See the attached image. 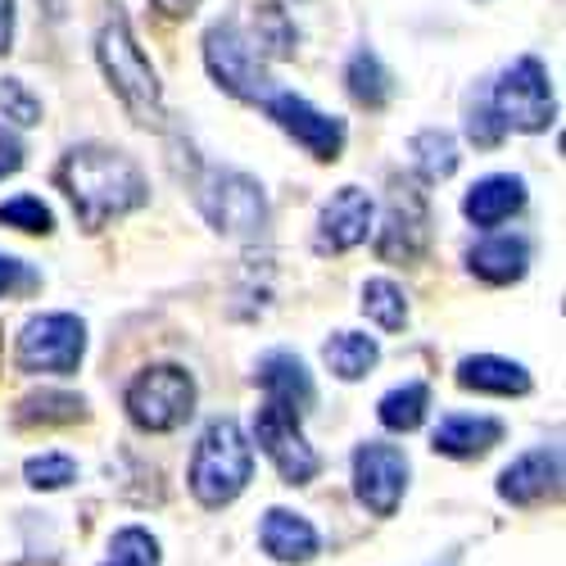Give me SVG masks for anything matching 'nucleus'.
I'll return each instance as SVG.
<instances>
[{"label":"nucleus","instance_id":"nucleus-1","mask_svg":"<svg viewBox=\"0 0 566 566\" xmlns=\"http://www.w3.org/2000/svg\"><path fill=\"white\" fill-rule=\"evenodd\" d=\"M60 186L73 200V213L86 231H101L105 222L132 213L150 200V186L140 177V168L105 146H82L64 159L60 168Z\"/></svg>","mask_w":566,"mask_h":566},{"label":"nucleus","instance_id":"nucleus-2","mask_svg":"<svg viewBox=\"0 0 566 566\" xmlns=\"http://www.w3.org/2000/svg\"><path fill=\"white\" fill-rule=\"evenodd\" d=\"M96 55H101V69L109 77V86L118 91V101L127 105V114L140 123V127H159L164 123V91H159V73L155 64L146 60V51L136 45L132 28L123 14H114L101 36H96Z\"/></svg>","mask_w":566,"mask_h":566},{"label":"nucleus","instance_id":"nucleus-3","mask_svg":"<svg viewBox=\"0 0 566 566\" xmlns=\"http://www.w3.org/2000/svg\"><path fill=\"white\" fill-rule=\"evenodd\" d=\"M250 476H254V453L245 431L231 417L209 421L191 458V494L205 507H227L231 499H241Z\"/></svg>","mask_w":566,"mask_h":566},{"label":"nucleus","instance_id":"nucleus-4","mask_svg":"<svg viewBox=\"0 0 566 566\" xmlns=\"http://www.w3.org/2000/svg\"><path fill=\"white\" fill-rule=\"evenodd\" d=\"M196 412V381L186 367H146L127 386V417L140 431H177Z\"/></svg>","mask_w":566,"mask_h":566},{"label":"nucleus","instance_id":"nucleus-5","mask_svg":"<svg viewBox=\"0 0 566 566\" xmlns=\"http://www.w3.org/2000/svg\"><path fill=\"white\" fill-rule=\"evenodd\" d=\"M205 64L222 91H231L235 101H268L272 96V77L263 69V55L254 51V41L235 28L218 23L205 36Z\"/></svg>","mask_w":566,"mask_h":566},{"label":"nucleus","instance_id":"nucleus-6","mask_svg":"<svg viewBox=\"0 0 566 566\" xmlns=\"http://www.w3.org/2000/svg\"><path fill=\"white\" fill-rule=\"evenodd\" d=\"M82 354H86V326L73 313L32 317L19 336V349H14L19 367L32 376H69V371H77Z\"/></svg>","mask_w":566,"mask_h":566},{"label":"nucleus","instance_id":"nucleus-7","mask_svg":"<svg viewBox=\"0 0 566 566\" xmlns=\"http://www.w3.org/2000/svg\"><path fill=\"white\" fill-rule=\"evenodd\" d=\"M200 209L218 231L241 235V241H254L268 227V196L245 172H209L200 186Z\"/></svg>","mask_w":566,"mask_h":566},{"label":"nucleus","instance_id":"nucleus-8","mask_svg":"<svg viewBox=\"0 0 566 566\" xmlns=\"http://www.w3.org/2000/svg\"><path fill=\"white\" fill-rule=\"evenodd\" d=\"M503 118V127H522V132H544L557 114L553 101V86H548V69L539 60H516L499 86H494V101H490Z\"/></svg>","mask_w":566,"mask_h":566},{"label":"nucleus","instance_id":"nucleus-9","mask_svg":"<svg viewBox=\"0 0 566 566\" xmlns=\"http://www.w3.org/2000/svg\"><path fill=\"white\" fill-rule=\"evenodd\" d=\"M254 436L263 444V453L272 458V467L281 471L286 485H308L317 476V453L308 449L304 431H300V417L281 403H263L259 417H254Z\"/></svg>","mask_w":566,"mask_h":566},{"label":"nucleus","instance_id":"nucleus-10","mask_svg":"<svg viewBox=\"0 0 566 566\" xmlns=\"http://www.w3.org/2000/svg\"><path fill=\"white\" fill-rule=\"evenodd\" d=\"M431 241V209H427V196L417 186H395L390 191V209H386V222H381V235H376V254L386 263H417L421 250Z\"/></svg>","mask_w":566,"mask_h":566},{"label":"nucleus","instance_id":"nucleus-11","mask_svg":"<svg viewBox=\"0 0 566 566\" xmlns=\"http://www.w3.org/2000/svg\"><path fill=\"white\" fill-rule=\"evenodd\" d=\"M354 490L363 499V507H371L376 516H390L408 490V458L395 444L367 440L354 453Z\"/></svg>","mask_w":566,"mask_h":566},{"label":"nucleus","instance_id":"nucleus-12","mask_svg":"<svg viewBox=\"0 0 566 566\" xmlns=\"http://www.w3.org/2000/svg\"><path fill=\"white\" fill-rule=\"evenodd\" d=\"M263 105H268V118L286 136H295L313 159H322V164L340 159V150H345V123L340 118L313 109L304 96H268Z\"/></svg>","mask_w":566,"mask_h":566},{"label":"nucleus","instance_id":"nucleus-13","mask_svg":"<svg viewBox=\"0 0 566 566\" xmlns=\"http://www.w3.org/2000/svg\"><path fill=\"white\" fill-rule=\"evenodd\" d=\"M367 227H371V196L363 186H340L322 209V250L345 254V250L363 245Z\"/></svg>","mask_w":566,"mask_h":566},{"label":"nucleus","instance_id":"nucleus-14","mask_svg":"<svg viewBox=\"0 0 566 566\" xmlns=\"http://www.w3.org/2000/svg\"><path fill=\"white\" fill-rule=\"evenodd\" d=\"M557 481H562V458L557 449H531L516 458L503 476H499V494L516 507H531L548 494H557Z\"/></svg>","mask_w":566,"mask_h":566},{"label":"nucleus","instance_id":"nucleus-15","mask_svg":"<svg viewBox=\"0 0 566 566\" xmlns=\"http://www.w3.org/2000/svg\"><path fill=\"white\" fill-rule=\"evenodd\" d=\"M259 386H263L268 403L291 408L295 417L313 408V376L295 354H268L259 363Z\"/></svg>","mask_w":566,"mask_h":566},{"label":"nucleus","instance_id":"nucleus-16","mask_svg":"<svg viewBox=\"0 0 566 566\" xmlns=\"http://www.w3.org/2000/svg\"><path fill=\"white\" fill-rule=\"evenodd\" d=\"M522 205H526V181L499 172V177H485V181L471 186L467 200H462V213L476 222V227H499V222H507Z\"/></svg>","mask_w":566,"mask_h":566},{"label":"nucleus","instance_id":"nucleus-17","mask_svg":"<svg viewBox=\"0 0 566 566\" xmlns=\"http://www.w3.org/2000/svg\"><path fill=\"white\" fill-rule=\"evenodd\" d=\"M259 544L272 562H308L317 553V531L304 522L300 512L286 507H272L259 526Z\"/></svg>","mask_w":566,"mask_h":566},{"label":"nucleus","instance_id":"nucleus-18","mask_svg":"<svg viewBox=\"0 0 566 566\" xmlns=\"http://www.w3.org/2000/svg\"><path fill=\"white\" fill-rule=\"evenodd\" d=\"M471 272H476L481 281H490V286H507V281H522L526 268H531V245L522 241V235H490V241H481L476 250L467 254Z\"/></svg>","mask_w":566,"mask_h":566},{"label":"nucleus","instance_id":"nucleus-19","mask_svg":"<svg viewBox=\"0 0 566 566\" xmlns=\"http://www.w3.org/2000/svg\"><path fill=\"white\" fill-rule=\"evenodd\" d=\"M458 386L462 390H481V395H526L531 390V371L512 358L476 354L458 363Z\"/></svg>","mask_w":566,"mask_h":566},{"label":"nucleus","instance_id":"nucleus-20","mask_svg":"<svg viewBox=\"0 0 566 566\" xmlns=\"http://www.w3.org/2000/svg\"><path fill=\"white\" fill-rule=\"evenodd\" d=\"M503 440V421L494 417H444L436 431V453L444 458H481Z\"/></svg>","mask_w":566,"mask_h":566},{"label":"nucleus","instance_id":"nucleus-21","mask_svg":"<svg viewBox=\"0 0 566 566\" xmlns=\"http://www.w3.org/2000/svg\"><path fill=\"white\" fill-rule=\"evenodd\" d=\"M381 349H376L371 336H358V332H336L326 340V367H332L340 381H363V376L376 367Z\"/></svg>","mask_w":566,"mask_h":566},{"label":"nucleus","instance_id":"nucleus-22","mask_svg":"<svg viewBox=\"0 0 566 566\" xmlns=\"http://www.w3.org/2000/svg\"><path fill=\"white\" fill-rule=\"evenodd\" d=\"M345 82H349V96L367 109H381L390 96H395V77L386 73V64L376 60L371 51H358L345 69Z\"/></svg>","mask_w":566,"mask_h":566},{"label":"nucleus","instance_id":"nucleus-23","mask_svg":"<svg viewBox=\"0 0 566 566\" xmlns=\"http://www.w3.org/2000/svg\"><path fill=\"white\" fill-rule=\"evenodd\" d=\"M427 408H431V390L421 381H408V386L390 390L376 412H381V427H390V431H417L421 421H427Z\"/></svg>","mask_w":566,"mask_h":566},{"label":"nucleus","instance_id":"nucleus-24","mask_svg":"<svg viewBox=\"0 0 566 566\" xmlns=\"http://www.w3.org/2000/svg\"><path fill=\"white\" fill-rule=\"evenodd\" d=\"M412 159H417V172L427 181H444L458 172V140L449 132H417L412 136Z\"/></svg>","mask_w":566,"mask_h":566},{"label":"nucleus","instance_id":"nucleus-25","mask_svg":"<svg viewBox=\"0 0 566 566\" xmlns=\"http://www.w3.org/2000/svg\"><path fill=\"white\" fill-rule=\"evenodd\" d=\"M82 399L77 395H64V390H41V395H32V399H23L19 403V421L23 427H60V421H77L82 417Z\"/></svg>","mask_w":566,"mask_h":566},{"label":"nucleus","instance_id":"nucleus-26","mask_svg":"<svg viewBox=\"0 0 566 566\" xmlns=\"http://www.w3.org/2000/svg\"><path fill=\"white\" fill-rule=\"evenodd\" d=\"M363 313L376 326H386V332H399V326L408 322L403 291L395 286V281H367V286H363Z\"/></svg>","mask_w":566,"mask_h":566},{"label":"nucleus","instance_id":"nucleus-27","mask_svg":"<svg viewBox=\"0 0 566 566\" xmlns=\"http://www.w3.org/2000/svg\"><path fill=\"white\" fill-rule=\"evenodd\" d=\"M105 566H159V539L140 526H127L114 535Z\"/></svg>","mask_w":566,"mask_h":566},{"label":"nucleus","instance_id":"nucleus-28","mask_svg":"<svg viewBox=\"0 0 566 566\" xmlns=\"http://www.w3.org/2000/svg\"><path fill=\"white\" fill-rule=\"evenodd\" d=\"M23 476L32 490H64L77 481V462L69 453H41V458H28Z\"/></svg>","mask_w":566,"mask_h":566},{"label":"nucleus","instance_id":"nucleus-29","mask_svg":"<svg viewBox=\"0 0 566 566\" xmlns=\"http://www.w3.org/2000/svg\"><path fill=\"white\" fill-rule=\"evenodd\" d=\"M0 222L19 227V231H32V235H45V231L55 227L51 209H45L36 196H19V200H10V205H0Z\"/></svg>","mask_w":566,"mask_h":566},{"label":"nucleus","instance_id":"nucleus-30","mask_svg":"<svg viewBox=\"0 0 566 566\" xmlns=\"http://www.w3.org/2000/svg\"><path fill=\"white\" fill-rule=\"evenodd\" d=\"M0 114L14 118L19 127L41 123V105H36V96H32V91H28L19 77H6V82H0Z\"/></svg>","mask_w":566,"mask_h":566},{"label":"nucleus","instance_id":"nucleus-31","mask_svg":"<svg viewBox=\"0 0 566 566\" xmlns=\"http://www.w3.org/2000/svg\"><path fill=\"white\" fill-rule=\"evenodd\" d=\"M503 132H507V127H503V118H499V109H494L490 101L471 105V114H467V136L476 140L481 150H494L499 140H503Z\"/></svg>","mask_w":566,"mask_h":566},{"label":"nucleus","instance_id":"nucleus-32","mask_svg":"<svg viewBox=\"0 0 566 566\" xmlns=\"http://www.w3.org/2000/svg\"><path fill=\"white\" fill-rule=\"evenodd\" d=\"M32 272L19 263V259H10V254H0V295H14V291H28L32 286Z\"/></svg>","mask_w":566,"mask_h":566},{"label":"nucleus","instance_id":"nucleus-33","mask_svg":"<svg viewBox=\"0 0 566 566\" xmlns=\"http://www.w3.org/2000/svg\"><path fill=\"white\" fill-rule=\"evenodd\" d=\"M19 168H23V140L6 123H0V177H10Z\"/></svg>","mask_w":566,"mask_h":566},{"label":"nucleus","instance_id":"nucleus-34","mask_svg":"<svg viewBox=\"0 0 566 566\" xmlns=\"http://www.w3.org/2000/svg\"><path fill=\"white\" fill-rule=\"evenodd\" d=\"M14 41V0H0V55L10 51Z\"/></svg>","mask_w":566,"mask_h":566},{"label":"nucleus","instance_id":"nucleus-35","mask_svg":"<svg viewBox=\"0 0 566 566\" xmlns=\"http://www.w3.org/2000/svg\"><path fill=\"white\" fill-rule=\"evenodd\" d=\"M155 6H159L168 19H181V14H191V10L200 6V0H155Z\"/></svg>","mask_w":566,"mask_h":566},{"label":"nucleus","instance_id":"nucleus-36","mask_svg":"<svg viewBox=\"0 0 566 566\" xmlns=\"http://www.w3.org/2000/svg\"><path fill=\"white\" fill-rule=\"evenodd\" d=\"M64 6H69V0H45V10H51V19H64Z\"/></svg>","mask_w":566,"mask_h":566}]
</instances>
